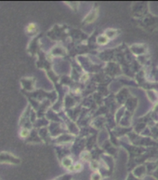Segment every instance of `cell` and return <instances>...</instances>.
Masks as SVG:
<instances>
[{
	"label": "cell",
	"mask_w": 158,
	"mask_h": 180,
	"mask_svg": "<svg viewBox=\"0 0 158 180\" xmlns=\"http://www.w3.org/2000/svg\"><path fill=\"white\" fill-rule=\"evenodd\" d=\"M89 157H90V154L88 153L87 151H85V152H83V153L81 154V158H82V160H84V161L88 160Z\"/></svg>",
	"instance_id": "7"
},
{
	"label": "cell",
	"mask_w": 158,
	"mask_h": 180,
	"mask_svg": "<svg viewBox=\"0 0 158 180\" xmlns=\"http://www.w3.org/2000/svg\"><path fill=\"white\" fill-rule=\"evenodd\" d=\"M109 40H110V38L105 34H103V35H100L97 37V43L100 45H106L109 42Z\"/></svg>",
	"instance_id": "1"
},
{
	"label": "cell",
	"mask_w": 158,
	"mask_h": 180,
	"mask_svg": "<svg viewBox=\"0 0 158 180\" xmlns=\"http://www.w3.org/2000/svg\"><path fill=\"white\" fill-rule=\"evenodd\" d=\"M29 134H30V131H29L28 129L23 128V129H21V130L20 131V136H21V138H26V137H28Z\"/></svg>",
	"instance_id": "4"
},
{
	"label": "cell",
	"mask_w": 158,
	"mask_h": 180,
	"mask_svg": "<svg viewBox=\"0 0 158 180\" xmlns=\"http://www.w3.org/2000/svg\"><path fill=\"white\" fill-rule=\"evenodd\" d=\"M61 163H62V165L64 166L65 168L68 169L69 167H71V166L73 165V160H72L71 157H65V158L62 160Z\"/></svg>",
	"instance_id": "3"
},
{
	"label": "cell",
	"mask_w": 158,
	"mask_h": 180,
	"mask_svg": "<svg viewBox=\"0 0 158 180\" xmlns=\"http://www.w3.org/2000/svg\"><path fill=\"white\" fill-rule=\"evenodd\" d=\"M100 179H101V176L99 173H94L91 176V180H100Z\"/></svg>",
	"instance_id": "8"
},
{
	"label": "cell",
	"mask_w": 158,
	"mask_h": 180,
	"mask_svg": "<svg viewBox=\"0 0 158 180\" xmlns=\"http://www.w3.org/2000/svg\"><path fill=\"white\" fill-rule=\"evenodd\" d=\"M67 170H68V171H70V172H74V165H72L71 167H69Z\"/></svg>",
	"instance_id": "9"
},
{
	"label": "cell",
	"mask_w": 158,
	"mask_h": 180,
	"mask_svg": "<svg viewBox=\"0 0 158 180\" xmlns=\"http://www.w3.org/2000/svg\"><path fill=\"white\" fill-rule=\"evenodd\" d=\"M37 31V25L34 22L29 23L27 26H26V32L28 34H35Z\"/></svg>",
	"instance_id": "2"
},
{
	"label": "cell",
	"mask_w": 158,
	"mask_h": 180,
	"mask_svg": "<svg viewBox=\"0 0 158 180\" xmlns=\"http://www.w3.org/2000/svg\"><path fill=\"white\" fill-rule=\"evenodd\" d=\"M90 167H91V169H92V170H97V169H98V167H99V164H98V162H97V161H91V162H90Z\"/></svg>",
	"instance_id": "6"
},
{
	"label": "cell",
	"mask_w": 158,
	"mask_h": 180,
	"mask_svg": "<svg viewBox=\"0 0 158 180\" xmlns=\"http://www.w3.org/2000/svg\"><path fill=\"white\" fill-rule=\"evenodd\" d=\"M74 171L75 172H80L83 169V165L81 163H79V162L74 164Z\"/></svg>",
	"instance_id": "5"
}]
</instances>
